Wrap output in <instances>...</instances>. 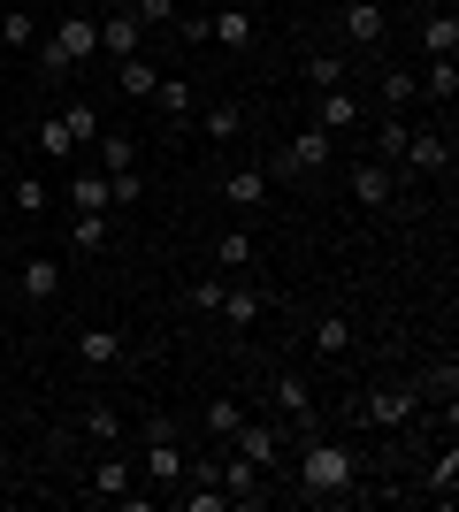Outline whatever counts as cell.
Here are the masks:
<instances>
[{
	"label": "cell",
	"instance_id": "obj_1",
	"mask_svg": "<svg viewBox=\"0 0 459 512\" xmlns=\"http://www.w3.org/2000/svg\"><path fill=\"white\" fill-rule=\"evenodd\" d=\"M352 482H360V459H352V444H337V436H299V497H314V505H337V497H352Z\"/></svg>",
	"mask_w": 459,
	"mask_h": 512
},
{
	"label": "cell",
	"instance_id": "obj_2",
	"mask_svg": "<svg viewBox=\"0 0 459 512\" xmlns=\"http://www.w3.org/2000/svg\"><path fill=\"white\" fill-rule=\"evenodd\" d=\"M329 161H337V130H322V123H306L299 138H291L276 161H268V184H291V176H322Z\"/></svg>",
	"mask_w": 459,
	"mask_h": 512
},
{
	"label": "cell",
	"instance_id": "obj_3",
	"mask_svg": "<svg viewBox=\"0 0 459 512\" xmlns=\"http://www.w3.org/2000/svg\"><path fill=\"white\" fill-rule=\"evenodd\" d=\"M138 436H146V482L153 490H176V482H184V428H176L169 413H153Z\"/></svg>",
	"mask_w": 459,
	"mask_h": 512
},
{
	"label": "cell",
	"instance_id": "obj_4",
	"mask_svg": "<svg viewBox=\"0 0 459 512\" xmlns=\"http://www.w3.org/2000/svg\"><path fill=\"white\" fill-rule=\"evenodd\" d=\"M92 138H100V115H92L85 100H77V107H62V115H46V123H39V153H46V161H77V153H85Z\"/></svg>",
	"mask_w": 459,
	"mask_h": 512
},
{
	"label": "cell",
	"instance_id": "obj_5",
	"mask_svg": "<svg viewBox=\"0 0 459 512\" xmlns=\"http://www.w3.org/2000/svg\"><path fill=\"white\" fill-rule=\"evenodd\" d=\"M414 413H421V383H383L360 398V421L368 428H406Z\"/></svg>",
	"mask_w": 459,
	"mask_h": 512
},
{
	"label": "cell",
	"instance_id": "obj_6",
	"mask_svg": "<svg viewBox=\"0 0 459 512\" xmlns=\"http://www.w3.org/2000/svg\"><path fill=\"white\" fill-rule=\"evenodd\" d=\"M268 398H276V413L291 421V436H314V428H322V413H314V390H306L299 367H284V375L268 383Z\"/></svg>",
	"mask_w": 459,
	"mask_h": 512
},
{
	"label": "cell",
	"instance_id": "obj_7",
	"mask_svg": "<svg viewBox=\"0 0 459 512\" xmlns=\"http://www.w3.org/2000/svg\"><path fill=\"white\" fill-rule=\"evenodd\" d=\"M345 192H352V207H368V214L398 207V176H391V161H352Z\"/></svg>",
	"mask_w": 459,
	"mask_h": 512
},
{
	"label": "cell",
	"instance_id": "obj_8",
	"mask_svg": "<svg viewBox=\"0 0 459 512\" xmlns=\"http://www.w3.org/2000/svg\"><path fill=\"white\" fill-rule=\"evenodd\" d=\"M131 490H138V467L108 444V459L85 474V497H100V505H131Z\"/></svg>",
	"mask_w": 459,
	"mask_h": 512
},
{
	"label": "cell",
	"instance_id": "obj_9",
	"mask_svg": "<svg viewBox=\"0 0 459 512\" xmlns=\"http://www.w3.org/2000/svg\"><path fill=\"white\" fill-rule=\"evenodd\" d=\"M230 451H245L261 474H276V467H284V428H268V421H253V413H245L238 436H230Z\"/></svg>",
	"mask_w": 459,
	"mask_h": 512
},
{
	"label": "cell",
	"instance_id": "obj_10",
	"mask_svg": "<svg viewBox=\"0 0 459 512\" xmlns=\"http://www.w3.org/2000/svg\"><path fill=\"white\" fill-rule=\"evenodd\" d=\"M62 276H69V268H62L54 253H31V260L16 268V291H23V306H54V299H62Z\"/></svg>",
	"mask_w": 459,
	"mask_h": 512
},
{
	"label": "cell",
	"instance_id": "obj_11",
	"mask_svg": "<svg viewBox=\"0 0 459 512\" xmlns=\"http://www.w3.org/2000/svg\"><path fill=\"white\" fill-rule=\"evenodd\" d=\"M215 474H222V497H230V505L238 512H261V467H253V459H245V451H230V459H215Z\"/></svg>",
	"mask_w": 459,
	"mask_h": 512
},
{
	"label": "cell",
	"instance_id": "obj_12",
	"mask_svg": "<svg viewBox=\"0 0 459 512\" xmlns=\"http://www.w3.org/2000/svg\"><path fill=\"white\" fill-rule=\"evenodd\" d=\"M337 31H345V46H383L391 39V16H383V0H345Z\"/></svg>",
	"mask_w": 459,
	"mask_h": 512
},
{
	"label": "cell",
	"instance_id": "obj_13",
	"mask_svg": "<svg viewBox=\"0 0 459 512\" xmlns=\"http://www.w3.org/2000/svg\"><path fill=\"white\" fill-rule=\"evenodd\" d=\"M398 161H406L414 176H444V169H452V130H414Z\"/></svg>",
	"mask_w": 459,
	"mask_h": 512
},
{
	"label": "cell",
	"instance_id": "obj_14",
	"mask_svg": "<svg viewBox=\"0 0 459 512\" xmlns=\"http://www.w3.org/2000/svg\"><path fill=\"white\" fill-rule=\"evenodd\" d=\"M69 352H77V367H123L131 360V337H123V329H77Z\"/></svg>",
	"mask_w": 459,
	"mask_h": 512
},
{
	"label": "cell",
	"instance_id": "obj_15",
	"mask_svg": "<svg viewBox=\"0 0 459 512\" xmlns=\"http://www.w3.org/2000/svg\"><path fill=\"white\" fill-rule=\"evenodd\" d=\"M138 31H146V23L131 16V0L108 8V16H100V54H108V62H131V54H138Z\"/></svg>",
	"mask_w": 459,
	"mask_h": 512
},
{
	"label": "cell",
	"instance_id": "obj_16",
	"mask_svg": "<svg viewBox=\"0 0 459 512\" xmlns=\"http://www.w3.org/2000/svg\"><path fill=\"white\" fill-rule=\"evenodd\" d=\"M268 192H276V184H268V169H261V161H245V169H230V176H222V199H230L238 214L268 207Z\"/></svg>",
	"mask_w": 459,
	"mask_h": 512
},
{
	"label": "cell",
	"instance_id": "obj_17",
	"mask_svg": "<svg viewBox=\"0 0 459 512\" xmlns=\"http://www.w3.org/2000/svg\"><path fill=\"white\" fill-rule=\"evenodd\" d=\"M414 39H421L429 62H444V54H459V16H452V8H429V16L414 23Z\"/></svg>",
	"mask_w": 459,
	"mask_h": 512
},
{
	"label": "cell",
	"instance_id": "obj_18",
	"mask_svg": "<svg viewBox=\"0 0 459 512\" xmlns=\"http://www.w3.org/2000/svg\"><path fill=\"white\" fill-rule=\"evenodd\" d=\"M230 329H253V321L268 314V299H261V283H222V306H215Z\"/></svg>",
	"mask_w": 459,
	"mask_h": 512
},
{
	"label": "cell",
	"instance_id": "obj_19",
	"mask_svg": "<svg viewBox=\"0 0 459 512\" xmlns=\"http://www.w3.org/2000/svg\"><path fill=\"white\" fill-rule=\"evenodd\" d=\"M421 398H437V406H444V428L459 421V413H452V406H459V360H452V352H444V360L421 375Z\"/></svg>",
	"mask_w": 459,
	"mask_h": 512
},
{
	"label": "cell",
	"instance_id": "obj_20",
	"mask_svg": "<svg viewBox=\"0 0 459 512\" xmlns=\"http://www.w3.org/2000/svg\"><path fill=\"white\" fill-rule=\"evenodd\" d=\"M207 39L245 54V46H253V16H245V8H215V16H207Z\"/></svg>",
	"mask_w": 459,
	"mask_h": 512
},
{
	"label": "cell",
	"instance_id": "obj_21",
	"mask_svg": "<svg viewBox=\"0 0 459 512\" xmlns=\"http://www.w3.org/2000/svg\"><path fill=\"white\" fill-rule=\"evenodd\" d=\"M375 100L391 107V115H406V107L421 100V77H414V69H398V62H383V85H375Z\"/></svg>",
	"mask_w": 459,
	"mask_h": 512
},
{
	"label": "cell",
	"instance_id": "obj_22",
	"mask_svg": "<svg viewBox=\"0 0 459 512\" xmlns=\"http://www.w3.org/2000/svg\"><path fill=\"white\" fill-rule=\"evenodd\" d=\"M314 123H322V130H352V123H360V100H352L345 85L314 92Z\"/></svg>",
	"mask_w": 459,
	"mask_h": 512
},
{
	"label": "cell",
	"instance_id": "obj_23",
	"mask_svg": "<svg viewBox=\"0 0 459 512\" xmlns=\"http://www.w3.org/2000/svg\"><path fill=\"white\" fill-rule=\"evenodd\" d=\"M421 490L437 497V505H452V490H459V444H444L429 467H421Z\"/></svg>",
	"mask_w": 459,
	"mask_h": 512
},
{
	"label": "cell",
	"instance_id": "obj_24",
	"mask_svg": "<svg viewBox=\"0 0 459 512\" xmlns=\"http://www.w3.org/2000/svg\"><path fill=\"white\" fill-rule=\"evenodd\" d=\"M92 146H100V176H123V169H138V138H131V130H100Z\"/></svg>",
	"mask_w": 459,
	"mask_h": 512
},
{
	"label": "cell",
	"instance_id": "obj_25",
	"mask_svg": "<svg viewBox=\"0 0 459 512\" xmlns=\"http://www.w3.org/2000/svg\"><path fill=\"white\" fill-rule=\"evenodd\" d=\"M238 421H245V398H207V406H199V436H222V444H230Z\"/></svg>",
	"mask_w": 459,
	"mask_h": 512
},
{
	"label": "cell",
	"instance_id": "obj_26",
	"mask_svg": "<svg viewBox=\"0 0 459 512\" xmlns=\"http://www.w3.org/2000/svg\"><path fill=\"white\" fill-rule=\"evenodd\" d=\"M352 337H360V329H352V314H322V321H314V352H322V360H345Z\"/></svg>",
	"mask_w": 459,
	"mask_h": 512
},
{
	"label": "cell",
	"instance_id": "obj_27",
	"mask_svg": "<svg viewBox=\"0 0 459 512\" xmlns=\"http://www.w3.org/2000/svg\"><path fill=\"white\" fill-rule=\"evenodd\" d=\"M153 107H161V115H169V123H184V115H192V107H199L192 77H161V85H153Z\"/></svg>",
	"mask_w": 459,
	"mask_h": 512
},
{
	"label": "cell",
	"instance_id": "obj_28",
	"mask_svg": "<svg viewBox=\"0 0 459 512\" xmlns=\"http://www.w3.org/2000/svg\"><path fill=\"white\" fill-rule=\"evenodd\" d=\"M199 130H207L215 146H230V138H245V107L238 100H215L207 115H199Z\"/></svg>",
	"mask_w": 459,
	"mask_h": 512
},
{
	"label": "cell",
	"instance_id": "obj_29",
	"mask_svg": "<svg viewBox=\"0 0 459 512\" xmlns=\"http://www.w3.org/2000/svg\"><path fill=\"white\" fill-rule=\"evenodd\" d=\"M215 260H222V268H230V276H245V268L261 260V245H253V230H222V237H215Z\"/></svg>",
	"mask_w": 459,
	"mask_h": 512
},
{
	"label": "cell",
	"instance_id": "obj_30",
	"mask_svg": "<svg viewBox=\"0 0 459 512\" xmlns=\"http://www.w3.org/2000/svg\"><path fill=\"white\" fill-rule=\"evenodd\" d=\"M115 85H123V100H153V85H161V69H153L146 54H131V62H115Z\"/></svg>",
	"mask_w": 459,
	"mask_h": 512
},
{
	"label": "cell",
	"instance_id": "obj_31",
	"mask_svg": "<svg viewBox=\"0 0 459 512\" xmlns=\"http://www.w3.org/2000/svg\"><path fill=\"white\" fill-rule=\"evenodd\" d=\"M46 207H54V192H46L39 176H16V184H8V214H23V222H39Z\"/></svg>",
	"mask_w": 459,
	"mask_h": 512
},
{
	"label": "cell",
	"instance_id": "obj_32",
	"mask_svg": "<svg viewBox=\"0 0 459 512\" xmlns=\"http://www.w3.org/2000/svg\"><path fill=\"white\" fill-rule=\"evenodd\" d=\"M421 92H429L437 107H452V100H459V54H444V62L421 69Z\"/></svg>",
	"mask_w": 459,
	"mask_h": 512
},
{
	"label": "cell",
	"instance_id": "obj_33",
	"mask_svg": "<svg viewBox=\"0 0 459 512\" xmlns=\"http://www.w3.org/2000/svg\"><path fill=\"white\" fill-rule=\"evenodd\" d=\"M406 138H414V123L383 107V123H375V161H398V153H406Z\"/></svg>",
	"mask_w": 459,
	"mask_h": 512
},
{
	"label": "cell",
	"instance_id": "obj_34",
	"mask_svg": "<svg viewBox=\"0 0 459 512\" xmlns=\"http://www.w3.org/2000/svg\"><path fill=\"white\" fill-rule=\"evenodd\" d=\"M77 428H85V436H92L100 451H108V444H123V413H115V406H85V421H77Z\"/></svg>",
	"mask_w": 459,
	"mask_h": 512
},
{
	"label": "cell",
	"instance_id": "obj_35",
	"mask_svg": "<svg viewBox=\"0 0 459 512\" xmlns=\"http://www.w3.org/2000/svg\"><path fill=\"white\" fill-rule=\"evenodd\" d=\"M108 214H77V222H69V245H77V253H108Z\"/></svg>",
	"mask_w": 459,
	"mask_h": 512
},
{
	"label": "cell",
	"instance_id": "obj_36",
	"mask_svg": "<svg viewBox=\"0 0 459 512\" xmlns=\"http://www.w3.org/2000/svg\"><path fill=\"white\" fill-rule=\"evenodd\" d=\"M184 512H230V497H222V482H184V490H169Z\"/></svg>",
	"mask_w": 459,
	"mask_h": 512
},
{
	"label": "cell",
	"instance_id": "obj_37",
	"mask_svg": "<svg viewBox=\"0 0 459 512\" xmlns=\"http://www.w3.org/2000/svg\"><path fill=\"white\" fill-rule=\"evenodd\" d=\"M299 77H306V85H314V92L345 85V54H306V62H299Z\"/></svg>",
	"mask_w": 459,
	"mask_h": 512
},
{
	"label": "cell",
	"instance_id": "obj_38",
	"mask_svg": "<svg viewBox=\"0 0 459 512\" xmlns=\"http://www.w3.org/2000/svg\"><path fill=\"white\" fill-rule=\"evenodd\" d=\"M0 46H16V54H31V46H39V23H31V8H8V16H0Z\"/></svg>",
	"mask_w": 459,
	"mask_h": 512
},
{
	"label": "cell",
	"instance_id": "obj_39",
	"mask_svg": "<svg viewBox=\"0 0 459 512\" xmlns=\"http://www.w3.org/2000/svg\"><path fill=\"white\" fill-rule=\"evenodd\" d=\"M69 207L77 214H115L108 207V176H77V184H69Z\"/></svg>",
	"mask_w": 459,
	"mask_h": 512
},
{
	"label": "cell",
	"instance_id": "obj_40",
	"mask_svg": "<svg viewBox=\"0 0 459 512\" xmlns=\"http://www.w3.org/2000/svg\"><path fill=\"white\" fill-rule=\"evenodd\" d=\"M131 16H138V23H161V31H176V16H184V8H176V0H131Z\"/></svg>",
	"mask_w": 459,
	"mask_h": 512
},
{
	"label": "cell",
	"instance_id": "obj_41",
	"mask_svg": "<svg viewBox=\"0 0 459 512\" xmlns=\"http://www.w3.org/2000/svg\"><path fill=\"white\" fill-rule=\"evenodd\" d=\"M138 192H146V184H138V169L108 176V207H138Z\"/></svg>",
	"mask_w": 459,
	"mask_h": 512
},
{
	"label": "cell",
	"instance_id": "obj_42",
	"mask_svg": "<svg viewBox=\"0 0 459 512\" xmlns=\"http://www.w3.org/2000/svg\"><path fill=\"white\" fill-rule=\"evenodd\" d=\"M192 306H199V314H215V306H222V276H199L192 283Z\"/></svg>",
	"mask_w": 459,
	"mask_h": 512
},
{
	"label": "cell",
	"instance_id": "obj_43",
	"mask_svg": "<svg viewBox=\"0 0 459 512\" xmlns=\"http://www.w3.org/2000/svg\"><path fill=\"white\" fill-rule=\"evenodd\" d=\"M429 8H452V0H414V16H429Z\"/></svg>",
	"mask_w": 459,
	"mask_h": 512
},
{
	"label": "cell",
	"instance_id": "obj_44",
	"mask_svg": "<svg viewBox=\"0 0 459 512\" xmlns=\"http://www.w3.org/2000/svg\"><path fill=\"white\" fill-rule=\"evenodd\" d=\"M0 237H8V199H0Z\"/></svg>",
	"mask_w": 459,
	"mask_h": 512
},
{
	"label": "cell",
	"instance_id": "obj_45",
	"mask_svg": "<svg viewBox=\"0 0 459 512\" xmlns=\"http://www.w3.org/2000/svg\"><path fill=\"white\" fill-rule=\"evenodd\" d=\"M0 360H8V337H0Z\"/></svg>",
	"mask_w": 459,
	"mask_h": 512
},
{
	"label": "cell",
	"instance_id": "obj_46",
	"mask_svg": "<svg viewBox=\"0 0 459 512\" xmlns=\"http://www.w3.org/2000/svg\"><path fill=\"white\" fill-rule=\"evenodd\" d=\"M16 8H31V0H16Z\"/></svg>",
	"mask_w": 459,
	"mask_h": 512
},
{
	"label": "cell",
	"instance_id": "obj_47",
	"mask_svg": "<svg viewBox=\"0 0 459 512\" xmlns=\"http://www.w3.org/2000/svg\"><path fill=\"white\" fill-rule=\"evenodd\" d=\"M0 268H8V253H0Z\"/></svg>",
	"mask_w": 459,
	"mask_h": 512
}]
</instances>
